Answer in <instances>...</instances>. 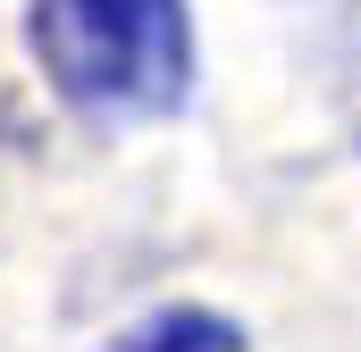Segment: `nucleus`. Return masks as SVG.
<instances>
[{"instance_id":"3","label":"nucleus","mask_w":361,"mask_h":352,"mask_svg":"<svg viewBox=\"0 0 361 352\" xmlns=\"http://www.w3.org/2000/svg\"><path fill=\"white\" fill-rule=\"evenodd\" d=\"M336 101H345V126L361 151V0L345 8V34H336Z\"/></svg>"},{"instance_id":"1","label":"nucleus","mask_w":361,"mask_h":352,"mask_svg":"<svg viewBox=\"0 0 361 352\" xmlns=\"http://www.w3.org/2000/svg\"><path fill=\"white\" fill-rule=\"evenodd\" d=\"M25 59L92 126H160L193 101V0H25Z\"/></svg>"},{"instance_id":"2","label":"nucleus","mask_w":361,"mask_h":352,"mask_svg":"<svg viewBox=\"0 0 361 352\" xmlns=\"http://www.w3.org/2000/svg\"><path fill=\"white\" fill-rule=\"evenodd\" d=\"M118 352H244V319L202 302H160L152 319L118 327Z\"/></svg>"}]
</instances>
